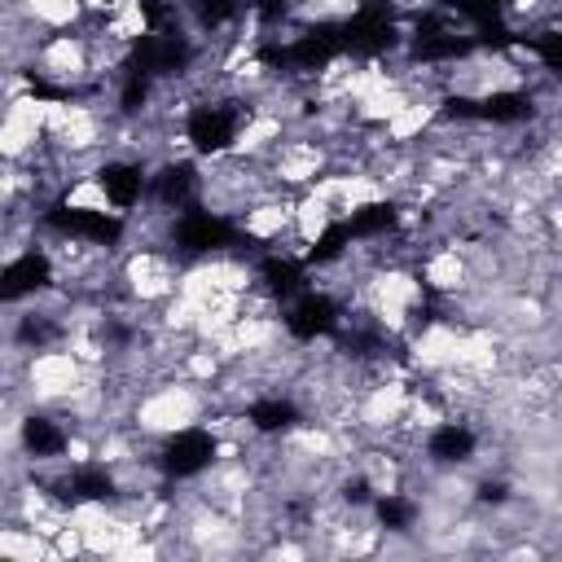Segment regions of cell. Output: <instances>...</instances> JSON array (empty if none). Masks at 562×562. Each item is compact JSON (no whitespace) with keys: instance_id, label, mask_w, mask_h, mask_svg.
Listing matches in <instances>:
<instances>
[{"instance_id":"16","label":"cell","mask_w":562,"mask_h":562,"mask_svg":"<svg viewBox=\"0 0 562 562\" xmlns=\"http://www.w3.org/2000/svg\"><path fill=\"white\" fill-rule=\"evenodd\" d=\"M351 228H347V220L338 215V220H325L321 228H316V237L307 241V250H303V263L307 268H334L338 259H347L351 255Z\"/></svg>"},{"instance_id":"10","label":"cell","mask_w":562,"mask_h":562,"mask_svg":"<svg viewBox=\"0 0 562 562\" xmlns=\"http://www.w3.org/2000/svg\"><path fill=\"white\" fill-rule=\"evenodd\" d=\"M97 189H101V198L114 206V211H136L140 202H149V167L140 162V158H127V154H119V158H105L101 167H97Z\"/></svg>"},{"instance_id":"19","label":"cell","mask_w":562,"mask_h":562,"mask_svg":"<svg viewBox=\"0 0 562 562\" xmlns=\"http://www.w3.org/2000/svg\"><path fill=\"white\" fill-rule=\"evenodd\" d=\"M101 4H127V0H101Z\"/></svg>"},{"instance_id":"9","label":"cell","mask_w":562,"mask_h":562,"mask_svg":"<svg viewBox=\"0 0 562 562\" xmlns=\"http://www.w3.org/2000/svg\"><path fill=\"white\" fill-rule=\"evenodd\" d=\"M53 281H57V259L44 246H26L4 263L0 294H4V303H22V299H35V294H48Z\"/></svg>"},{"instance_id":"11","label":"cell","mask_w":562,"mask_h":562,"mask_svg":"<svg viewBox=\"0 0 562 562\" xmlns=\"http://www.w3.org/2000/svg\"><path fill=\"white\" fill-rule=\"evenodd\" d=\"M479 443L483 439H479V430L470 422L448 417V422H435L430 426V435H426V461L435 470H457V465H470L479 457Z\"/></svg>"},{"instance_id":"2","label":"cell","mask_w":562,"mask_h":562,"mask_svg":"<svg viewBox=\"0 0 562 562\" xmlns=\"http://www.w3.org/2000/svg\"><path fill=\"white\" fill-rule=\"evenodd\" d=\"M246 233L233 215L206 206V202H193L184 211L171 215L167 224V246L176 259H215V255H228L233 246H241Z\"/></svg>"},{"instance_id":"7","label":"cell","mask_w":562,"mask_h":562,"mask_svg":"<svg viewBox=\"0 0 562 562\" xmlns=\"http://www.w3.org/2000/svg\"><path fill=\"white\" fill-rule=\"evenodd\" d=\"M342 316H347V307L338 303V294L307 285V290H299V294L285 303L281 329H285L294 342H316V338H334L338 325H342Z\"/></svg>"},{"instance_id":"14","label":"cell","mask_w":562,"mask_h":562,"mask_svg":"<svg viewBox=\"0 0 562 562\" xmlns=\"http://www.w3.org/2000/svg\"><path fill=\"white\" fill-rule=\"evenodd\" d=\"M342 220H347V228H351L356 241H386L400 228L404 211H400L395 198H373V202L351 206V215H342Z\"/></svg>"},{"instance_id":"18","label":"cell","mask_w":562,"mask_h":562,"mask_svg":"<svg viewBox=\"0 0 562 562\" xmlns=\"http://www.w3.org/2000/svg\"><path fill=\"white\" fill-rule=\"evenodd\" d=\"M439 9H448L457 22H465L470 31H479V26H492V22H501L509 9H505V0H439Z\"/></svg>"},{"instance_id":"12","label":"cell","mask_w":562,"mask_h":562,"mask_svg":"<svg viewBox=\"0 0 562 562\" xmlns=\"http://www.w3.org/2000/svg\"><path fill=\"white\" fill-rule=\"evenodd\" d=\"M246 426L259 435V439H285L303 426V404L294 395H281V391H263L246 404Z\"/></svg>"},{"instance_id":"17","label":"cell","mask_w":562,"mask_h":562,"mask_svg":"<svg viewBox=\"0 0 562 562\" xmlns=\"http://www.w3.org/2000/svg\"><path fill=\"white\" fill-rule=\"evenodd\" d=\"M180 4H184V18H189L202 35L224 31L228 22H237V18L250 9V0H180Z\"/></svg>"},{"instance_id":"15","label":"cell","mask_w":562,"mask_h":562,"mask_svg":"<svg viewBox=\"0 0 562 562\" xmlns=\"http://www.w3.org/2000/svg\"><path fill=\"white\" fill-rule=\"evenodd\" d=\"M369 514H373V527H382L386 536H408L417 527V518H422V505L408 492H378Z\"/></svg>"},{"instance_id":"13","label":"cell","mask_w":562,"mask_h":562,"mask_svg":"<svg viewBox=\"0 0 562 562\" xmlns=\"http://www.w3.org/2000/svg\"><path fill=\"white\" fill-rule=\"evenodd\" d=\"M18 448L35 461V465H44V461H61L66 452H70V430H66V422L61 417H53V413H26L22 422H18Z\"/></svg>"},{"instance_id":"4","label":"cell","mask_w":562,"mask_h":562,"mask_svg":"<svg viewBox=\"0 0 562 562\" xmlns=\"http://www.w3.org/2000/svg\"><path fill=\"white\" fill-rule=\"evenodd\" d=\"M443 123H483V127H518L536 119V97L527 88H483V92H448L439 105Z\"/></svg>"},{"instance_id":"6","label":"cell","mask_w":562,"mask_h":562,"mask_svg":"<svg viewBox=\"0 0 562 562\" xmlns=\"http://www.w3.org/2000/svg\"><path fill=\"white\" fill-rule=\"evenodd\" d=\"M342 26V48L347 57H382L395 44H404L400 35V18L391 0H360L347 18H338Z\"/></svg>"},{"instance_id":"5","label":"cell","mask_w":562,"mask_h":562,"mask_svg":"<svg viewBox=\"0 0 562 562\" xmlns=\"http://www.w3.org/2000/svg\"><path fill=\"white\" fill-rule=\"evenodd\" d=\"M220 461V435L206 426V422H193V426H176L158 439L154 448V470L162 483H189V479H202L206 470H215Z\"/></svg>"},{"instance_id":"8","label":"cell","mask_w":562,"mask_h":562,"mask_svg":"<svg viewBox=\"0 0 562 562\" xmlns=\"http://www.w3.org/2000/svg\"><path fill=\"white\" fill-rule=\"evenodd\" d=\"M202 193H206V176L198 171L193 158H167V162H158V171L149 176V202H154L158 211H167V215H176V211L202 202Z\"/></svg>"},{"instance_id":"1","label":"cell","mask_w":562,"mask_h":562,"mask_svg":"<svg viewBox=\"0 0 562 562\" xmlns=\"http://www.w3.org/2000/svg\"><path fill=\"white\" fill-rule=\"evenodd\" d=\"M250 123V101L228 92H202L184 105V140L198 158H228Z\"/></svg>"},{"instance_id":"3","label":"cell","mask_w":562,"mask_h":562,"mask_svg":"<svg viewBox=\"0 0 562 562\" xmlns=\"http://www.w3.org/2000/svg\"><path fill=\"white\" fill-rule=\"evenodd\" d=\"M40 228H48L53 237L70 241V246H97V250H119L127 237V215L123 211H97V206H75L66 198L44 202V211L35 215Z\"/></svg>"}]
</instances>
